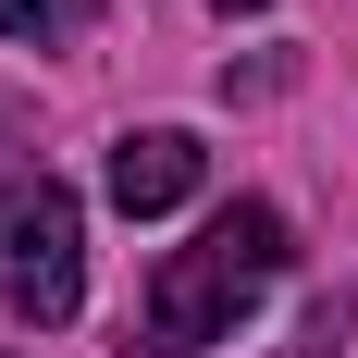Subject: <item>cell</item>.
<instances>
[{
  "mask_svg": "<svg viewBox=\"0 0 358 358\" xmlns=\"http://www.w3.org/2000/svg\"><path fill=\"white\" fill-rule=\"evenodd\" d=\"M87 0H0V37H74Z\"/></svg>",
  "mask_w": 358,
  "mask_h": 358,
  "instance_id": "cell-4",
  "label": "cell"
},
{
  "mask_svg": "<svg viewBox=\"0 0 358 358\" xmlns=\"http://www.w3.org/2000/svg\"><path fill=\"white\" fill-rule=\"evenodd\" d=\"M285 259H296V235H285L272 198H222L185 248H161L136 322H124V358H198V346H222L259 296L285 285Z\"/></svg>",
  "mask_w": 358,
  "mask_h": 358,
  "instance_id": "cell-1",
  "label": "cell"
},
{
  "mask_svg": "<svg viewBox=\"0 0 358 358\" xmlns=\"http://www.w3.org/2000/svg\"><path fill=\"white\" fill-rule=\"evenodd\" d=\"M210 13H259V0H210Z\"/></svg>",
  "mask_w": 358,
  "mask_h": 358,
  "instance_id": "cell-5",
  "label": "cell"
},
{
  "mask_svg": "<svg viewBox=\"0 0 358 358\" xmlns=\"http://www.w3.org/2000/svg\"><path fill=\"white\" fill-rule=\"evenodd\" d=\"M198 198V136L185 124H136V136H111V210L124 222H161Z\"/></svg>",
  "mask_w": 358,
  "mask_h": 358,
  "instance_id": "cell-3",
  "label": "cell"
},
{
  "mask_svg": "<svg viewBox=\"0 0 358 358\" xmlns=\"http://www.w3.org/2000/svg\"><path fill=\"white\" fill-rule=\"evenodd\" d=\"M0 358H13V346H0Z\"/></svg>",
  "mask_w": 358,
  "mask_h": 358,
  "instance_id": "cell-6",
  "label": "cell"
},
{
  "mask_svg": "<svg viewBox=\"0 0 358 358\" xmlns=\"http://www.w3.org/2000/svg\"><path fill=\"white\" fill-rule=\"evenodd\" d=\"M0 309L37 334H62L87 309V210L62 173H13L0 185Z\"/></svg>",
  "mask_w": 358,
  "mask_h": 358,
  "instance_id": "cell-2",
  "label": "cell"
}]
</instances>
